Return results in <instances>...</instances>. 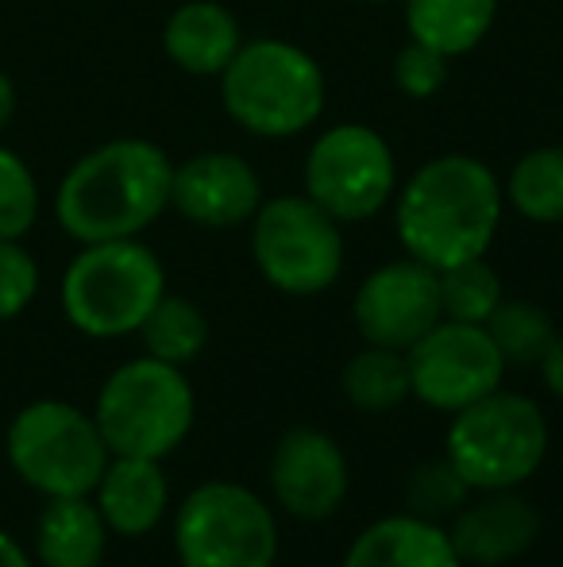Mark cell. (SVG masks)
<instances>
[{
    "label": "cell",
    "mask_w": 563,
    "mask_h": 567,
    "mask_svg": "<svg viewBox=\"0 0 563 567\" xmlns=\"http://www.w3.org/2000/svg\"><path fill=\"white\" fill-rule=\"evenodd\" d=\"M502 182L475 155H436L402 186L394 228L409 259L432 270L482 259L502 225Z\"/></svg>",
    "instance_id": "obj_1"
},
{
    "label": "cell",
    "mask_w": 563,
    "mask_h": 567,
    "mask_svg": "<svg viewBox=\"0 0 563 567\" xmlns=\"http://www.w3.org/2000/svg\"><path fill=\"white\" fill-rule=\"evenodd\" d=\"M174 163L150 140H113L66 171L54 217L77 244L136 239L170 209Z\"/></svg>",
    "instance_id": "obj_2"
},
{
    "label": "cell",
    "mask_w": 563,
    "mask_h": 567,
    "mask_svg": "<svg viewBox=\"0 0 563 567\" xmlns=\"http://www.w3.org/2000/svg\"><path fill=\"white\" fill-rule=\"evenodd\" d=\"M324 70L305 47L285 39H251L220 74L225 113L259 140H290L321 120Z\"/></svg>",
    "instance_id": "obj_3"
},
{
    "label": "cell",
    "mask_w": 563,
    "mask_h": 567,
    "mask_svg": "<svg viewBox=\"0 0 563 567\" xmlns=\"http://www.w3.org/2000/svg\"><path fill=\"white\" fill-rule=\"evenodd\" d=\"M166 293V270L139 239L82 244L62 278V309L70 324L93 340L139 332L155 301Z\"/></svg>",
    "instance_id": "obj_4"
},
{
    "label": "cell",
    "mask_w": 563,
    "mask_h": 567,
    "mask_svg": "<svg viewBox=\"0 0 563 567\" xmlns=\"http://www.w3.org/2000/svg\"><path fill=\"white\" fill-rule=\"evenodd\" d=\"M444 455L471 491H518L549 455V421L533 398L498 386L456 413Z\"/></svg>",
    "instance_id": "obj_5"
},
{
    "label": "cell",
    "mask_w": 563,
    "mask_h": 567,
    "mask_svg": "<svg viewBox=\"0 0 563 567\" xmlns=\"http://www.w3.org/2000/svg\"><path fill=\"white\" fill-rule=\"evenodd\" d=\"M194 413V386L181 367L147 355L108 374L93 421L113 455L166 460L189 436Z\"/></svg>",
    "instance_id": "obj_6"
},
{
    "label": "cell",
    "mask_w": 563,
    "mask_h": 567,
    "mask_svg": "<svg viewBox=\"0 0 563 567\" xmlns=\"http://www.w3.org/2000/svg\"><path fill=\"white\" fill-rule=\"evenodd\" d=\"M174 548L181 567H274L279 525L251 486L212 478L181 502Z\"/></svg>",
    "instance_id": "obj_7"
},
{
    "label": "cell",
    "mask_w": 563,
    "mask_h": 567,
    "mask_svg": "<svg viewBox=\"0 0 563 567\" xmlns=\"http://www.w3.org/2000/svg\"><path fill=\"white\" fill-rule=\"evenodd\" d=\"M108 444L97 421L66 402H35L8 429V460L15 475L46 498L93 494L108 467Z\"/></svg>",
    "instance_id": "obj_8"
},
{
    "label": "cell",
    "mask_w": 563,
    "mask_h": 567,
    "mask_svg": "<svg viewBox=\"0 0 563 567\" xmlns=\"http://www.w3.org/2000/svg\"><path fill=\"white\" fill-rule=\"evenodd\" d=\"M251 255L279 293L313 298L344 270V231L313 197H271L251 217Z\"/></svg>",
    "instance_id": "obj_9"
},
{
    "label": "cell",
    "mask_w": 563,
    "mask_h": 567,
    "mask_svg": "<svg viewBox=\"0 0 563 567\" xmlns=\"http://www.w3.org/2000/svg\"><path fill=\"white\" fill-rule=\"evenodd\" d=\"M398 189L394 151L375 127L336 124L309 147L305 197H313L340 225H359L390 205Z\"/></svg>",
    "instance_id": "obj_10"
},
{
    "label": "cell",
    "mask_w": 563,
    "mask_h": 567,
    "mask_svg": "<svg viewBox=\"0 0 563 567\" xmlns=\"http://www.w3.org/2000/svg\"><path fill=\"white\" fill-rule=\"evenodd\" d=\"M409 386L428 410L459 413L494 394L505 379V359L487 324L440 321L406 351Z\"/></svg>",
    "instance_id": "obj_11"
},
{
    "label": "cell",
    "mask_w": 563,
    "mask_h": 567,
    "mask_svg": "<svg viewBox=\"0 0 563 567\" xmlns=\"http://www.w3.org/2000/svg\"><path fill=\"white\" fill-rule=\"evenodd\" d=\"M355 329L375 348L409 351L432 324L444 321L440 275L417 259H394L371 270L352 301Z\"/></svg>",
    "instance_id": "obj_12"
},
{
    "label": "cell",
    "mask_w": 563,
    "mask_h": 567,
    "mask_svg": "<svg viewBox=\"0 0 563 567\" xmlns=\"http://www.w3.org/2000/svg\"><path fill=\"white\" fill-rule=\"evenodd\" d=\"M347 455L321 429H290L271 455V491L298 522H329L347 498Z\"/></svg>",
    "instance_id": "obj_13"
},
{
    "label": "cell",
    "mask_w": 563,
    "mask_h": 567,
    "mask_svg": "<svg viewBox=\"0 0 563 567\" xmlns=\"http://www.w3.org/2000/svg\"><path fill=\"white\" fill-rule=\"evenodd\" d=\"M263 202V178L236 151H201L174 166L170 209L201 228L251 225Z\"/></svg>",
    "instance_id": "obj_14"
},
{
    "label": "cell",
    "mask_w": 563,
    "mask_h": 567,
    "mask_svg": "<svg viewBox=\"0 0 563 567\" xmlns=\"http://www.w3.org/2000/svg\"><path fill=\"white\" fill-rule=\"evenodd\" d=\"M536 533H541V514L533 502L513 491H482L479 502H467L451 517L448 537L463 564L498 567L529 553Z\"/></svg>",
    "instance_id": "obj_15"
},
{
    "label": "cell",
    "mask_w": 563,
    "mask_h": 567,
    "mask_svg": "<svg viewBox=\"0 0 563 567\" xmlns=\"http://www.w3.org/2000/svg\"><path fill=\"white\" fill-rule=\"evenodd\" d=\"M163 47L181 74L220 78L243 47L240 20L220 0H186L166 20Z\"/></svg>",
    "instance_id": "obj_16"
},
{
    "label": "cell",
    "mask_w": 563,
    "mask_h": 567,
    "mask_svg": "<svg viewBox=\"0 0 563 567\" xmlns=\"http://www.w3.org/2000/svg\"><path fill=\"white\" fill-rule=\"evenodd\" d=\"M170 506V483H166L163 460H139V455H113L97 483V509L105 525L121 537H143L163 522Z\"/></svg>",
    "instance_id": "obj_17"
},
{
    "label": "cell",
    "mask_w": 563,
    "mask_h": 567,
    "mask_svg": "<svg viewBox=\"0 0 563 567\" xmlns=\"http://www.w3.org/2000/svg\"><path fill=\"white\" fill-rule=\"evenodd\" d=\"M344 567H463V560L440 522L394 514L355 537Z\"/></svg>",
    "instance_id": "obj_18"
},
{
    "label": "cell",
    "mask_w": 563,
    "mask_h": 567,
    "mask_svg": "<svg viewBox=\"0 0 563 567\" xmlns=\"http://www.w3.org/2000/svg\"><path fill=\"white\" fill-rule=\"evenodd\" d=\"M39 560L46 567H101L108 545V525L101 509L82 498H51L39 517Z\"/></svg>",
    "instance_id": "obj_19"
},
{
    "label": "cell",
    "mask_w": 563,
    "mask_h": 567,
    "mask_svg": "<svg viewBox=\"0 0 563 567\" xmlns=\"http://www.w3.org/2000/svg\"><path fill=\"white\" fill-rule=\"evenodd\" d=\"M498 20V0H406V28L414 43L444 59L471 54Z\"/></svg>",
    "instance_id": "obj_20"
},
{
    "label": "cell",
    "mask_w": 563,
    "mask_h": 567,
    "mask_svg": "<svg viewBox=\"0 0 563 567\" xmlns=\"http://www.w3.org/2000/svg\"><path fill=\"white\" fill-rule=\"evenodd\" d=\"M340 386H344V398L363 413H386L394 405H402L414 386H409V363L406 351L394 348H367L359 355L347 359L344 374H340Z\"/></svg>",
    "instance_id": "obj_21"
},
{
    "label": "cell",
    "mask_w": 563,
    "mask_h": 567,
    "mask_svg": "<svg viewBox=\"0 0 563 567\" xmlns=\"http://www.w3.org/2000/svg\"><path fill=\"white\" fill-rule=\"evenodd\" d=\"M510 205L533 225H560L563 220V143L525 151L505 178Z\"/></svg>",
    "instance_id": "obj_22"
},
{
    "label": "cell",
    "mask_w": 563,
    "mask_h": 567,
    "mask_svg": "<svg viewBox=\"0 0 563 567\" xmlns=\"http://www.w3.org/2000/svg\"><path fill=\"white\" fill-rule=\"evenodd\" d=\"M139 337H143L147 355L163 359V363H174V367H186V363H194L205 351V343H209V321H205V313L189 298L163 293V298L155 301V309L147 313V321L139 324Z\"/></svg>",
    "instance_id": "obj_23"
},
{
    "label": "cell",
    "mask_w": 563,
    "mask_h": 567,
    "mask_svg": "<svg viewBox=\"0 0 563 567\" xmlns=\"http://www.w3.org/2000/svg\"><path fill=\"white\" fill-rule=\"evenodd\" d=\"M487 332L502 351L505 367H541L552 343L560 340L556 321L536 301L525 298H502V306L490 313Z\"/></svg>",
    "instance_id": "obj_24"
},
{
    "label": "cell",
    "mask_w": 563,
    "mask_h": 567,
    "mask_svg": "<svg viewBox=\"0 0 563 567\" xmlns=\"http://www.w3.org/2000/svg\"><path fill=\"white\" fill-rule=\"evenodd\" d=\"M440 275V309L444 321H463V324H487L490 313L502 306L505 290L498 270L482 259L456 262L448 270H436Z\"/></svg>",
    "instance_id": "obj_25"
},
{
    "label": "cell",
    "mask_w": 563,
    "mask_h": 567,
    "mask_svg": "<svg viewBox=\"0 0 563 567\" xmlns=\"http://www.w3.org/2000/svg\"><path fill=\"white\" fill-rule=\"evenodd\" d=\"M471 498V486L463 483L451 460H428L414 475L406 478V514H417L425 522H440L444 517H456L459 509Z\"/></svg>",
    "instance_id": "obj_26"
},
{
    "label": "cell",
    "mask_w": 563,
    "mask_h": 567,
    "mask_svg": "<svg viewBox=\"0 0 563 567\" xmlns=\"http://www.w3.org/2000/svg\"><path fill=\"white\" fill-rule=\"evenodd\" d=\"M39 217V186L15 151L0 147V239L28 236Z\"/></svg>",
    "instance_id": "obj_27"
},
{
    "label": "cell",
    "mask_w": 563,
    "mask_h": 567,
    "mask_svg": "<svg viewBox=\"0 0 563 567\" xmlns=\"http://www.w3.org/2000/svg\"><path fill=\"white\" fill-rule=\"evenodd\" d=\"M448 62L451 59H444L440 51L409 39V43L398 51V59H394V85H398L406 97L428 101L444 90V82H448Z\"/></svg>",
    "instance_id": "obj_28"
},
{
    "label": "cell",
    "mask_w": 563,
    "mask_h": 567,
    "mask_svg": "<svg viewBox=\"0 0 563 567\" xmlns=\"http://www.w3.org/2000/svg\"><path fill=\"white\" fill-rule=\"evenodd\" d=\"M39 290V267L20 239H0V321H12L15 313L31 306Z\"/></svg>",
    "instance_id": "obj_29"
},
{
    "label": "cell",
    "mask_w": 563,
    "mask_h": 567,
    "mask_svg": "<svg viewBox=\"0 0 563 567\" xmlns=\"http://www.w3.org/2000/svg\"><path fill=\"white\" fill-rule=\"evenodd\" d=\"M541 374H544V386L552 390V394L563 402V337L552 343V351H549V359L541 363Z\"/></svg>",
    "instance_id": "obj_30"
},
{
    "label": "cell",
    "mask_w": 563,
    "mask_h": 567,
    "mask_svg": "<svg viewBox=\"0 0 563 567\" xmlns=\"http://www.w3.org/2000/svg\"><path fill=\"white\" fill-rule=\"evenodd\" d=\"M12 113H15V85H12V78L0 70V132L8 127Z\"/></svg>",
    "instance_id": "obj_31"
},
{
    "label": "cell",
    "mask_w": 563,
    "mask_h": 567,
    "mask_svg": "<svg viewBox=\"0 0 563 567\" xmlns=\"http://www.w3.org/2000/svg\"><path fill=\"white\" fill-rule=\"evenodd\" d=\"M0 567H31L28 556H23V548L15 545L8 533H0Z\"/></svg>",
    "instance_id": "obj_32"
},
{
    "label": "cell",
    "mask_w": 563,
    "mask_h": 567,
    "mask_svg": "<svg viewBox=\"0 0 563 567\" xmlns=\"http://www.w3.org/2000/svg\"><path fill=\"white\" fill-rule=\"evenodd\" d=\"M367 4H378V0H367Z\"/></svg>",
    "instance_id": "obj_33"
}]
</instances>
